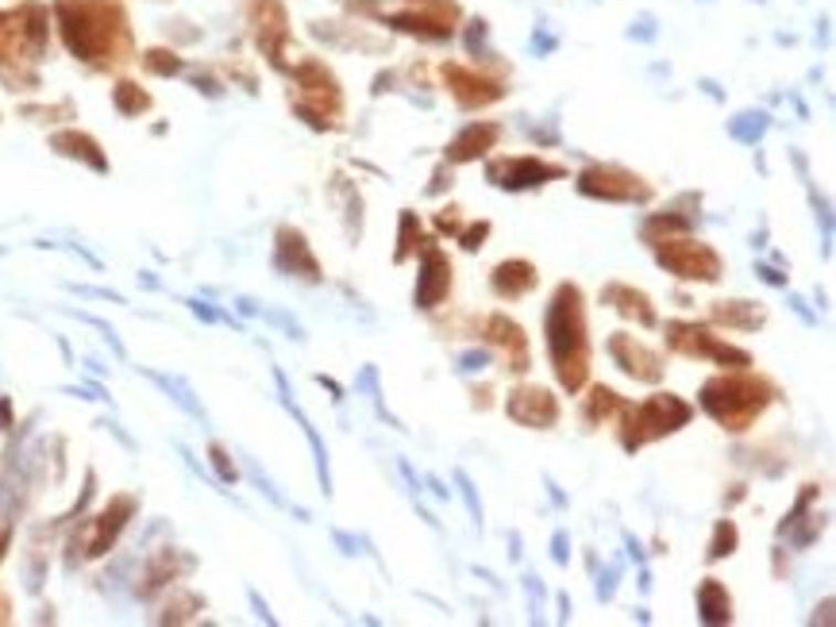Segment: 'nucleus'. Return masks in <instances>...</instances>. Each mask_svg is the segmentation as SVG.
<instances>
[{
    "mask_svg": "<svg viewBox=\"0 0 836 627\" xmlns=\"http://www.w3.org/2000/svg\"><path fill=\"white\" fill-rule=\"evenodd\" d=\"M544 335H548V355L556 366V378L567 393H578L590 374V339H586V304L582 289L562 281L544 316Z\"/></svg>",
    "mask_w": 836,
    "mask_h": 627,
    "instance_id": "2",
    "label": "nucleus"
},
{
    "mask_svg": "<svg viewBox=\"0 0 836 627\" xmlns=\"http://www.w3.org/2000/svg\"><path fill=\"white\" fill-rule=\"evenodd\" d=\"M143 66L151 69V74H162V77L182 74V58H178L174 51H147L143 54Z\"/></svg>",
    "mask_w": 836,
    "mask_h": 627,
    "instance_id": "32",
    "label": "nucleus"
},
{
    "mask_svg": "<svg viewBox=\"0 0 836 627\" xmlns=\"http://www.w3.org/2000/svg\"><path fill=\"white\" fill-rule=\"evenodd\" d=\"M698 613H701V624H729L732 620V597L717 577H706L698 585Z\"/></svg>",
    "mask_w": 836,
    "mask_h": 627,
    "instance_id": "24",
    "label": "nucleus"
},
{
    "mask_svg": "<svg viewBox=\"0 0 836 627\" xmlns=\"http://www.w3.org/2000/svg\"><path fill=\"white\" fill-rule=\"evenodd\" d=\"M455 482H459V489H463V500H467V512H471V520L482 523V505H479V493H474L471 477H467L463 469H455Z\"/></svg>",
    "mask_w": 836,
    "mask_h": 627,
    "instance_id": "34",
    "label": "nucleus"
},
{
    "mask_svg": "<svg viewBox=\"0 0 836 627\" xmlns=\"http://www.w3.org/2000/svg\"><path fill=\"white\" fill-rule=\"evenodd\" d=\"M131 512H136V497H116L105 512L93 516V520L85 523V543H82V554H77V559H100V554H108V547L116 543V536L128 528Z\"/></svg>",
    "mask_w": 836,
    "mask_h": 627,
    "instance_id": "12",
    "label": "nucleus"
},
{
    "mask_svg": "<svg viewBox=\"0 0 836 627\" xmlns=\"http://www.w3.org/2000/svg\"><path fill=\"white\" fill-rule=\"evenodd\" d=\"M436 227H440V231H451V235H459V216H455V208L440 212V216H436Z\"/></svg>",
    "mask_w": 836,
    "mask_h": 627,
    "instance_id": "37",
    "label": "nucleus"
},
{
    "mask_svg": "<svg viewBox=\"0 0 836 627\" xmlns=\"http://www.w3.org/2000/svg\"><path fill=\"white\" fill-rule=\"evenodd\" d=\"M8 423H12V404L0 401V431H8Z\"/></svg>",
    "mask_w": 836,
    "mask_h": 627,
    "instance_id": "40",
    "label": "nucleus"
},
{
    "mask_svg": "<svg viewBox=\"0 0 836 627\" xmlns=\"http://www.w3.org/2000/svg\"><path fill=\"white\" fill-rule=\"evenodd\" d=\"M486 235H490V219H479V224H471V227H459V242H463V250H482Z\"/></svg>",
    "mask_w": 836,
    "mask_h": 627,
    "instance_id": "33",
    "label": "nucleus"
},
{
    "mask_svg": "<svg viewBox=\"0 0 836 627\" xmlns=\"http://www.w3.org/2000/svg\"><path fill=\"white\" fill-rule=\"evenodd\" d=\"M51 147L58 154H66V159H77L85 162V166L100 170V174L108 170V159L100 154V143L93 136H85V131H58V136L51 139Z\"/></svg>",
    "mask_w": 836,
    "mask_h": 627,
    "instance_id": "22",
    "label": "nucleus"
},
{
    "mask_svg": "<svg viewBox=\"0 0 836 627\" xmlns=\"http://www.w3.org/2000/svg\"><path fill=\"white\" fill-rule=\"evenodd\" d=\"M486 174L497 190L525 193V190H536V185L556 182V177H562L567 170L556 166V162H540V159H497L486 166Z\"/></svg>",
    "mask_w": 836,
    "mask_h": 627,
    "instance_id": "10",
    "label": "nucleus"
},
{
    "mask_svg": "<svg viewBox=\"0 0 836 627\" xmlns=\"http://www.w3.org/2000/svg\"><path fill=\"white\" fill-rule=\"evenodd\" d=\"M617 417H621V446L636 454L644 443H655V439L683 428L694 417V409L675 393H655L644 404H624Z\"/></svg>",
    "mask_w": 836,
    "mask_h": 627,
    "instance_id": "4",
    "label": "nucleus"
},
{
    "mask_svg": "<svg viewBox=\"0 0 836 627\" xmlns=\"http://www.w3.org/2000/svg\"><path fill=\"white\" fill-rule=\"evenodd\" d=\"M609 355H613V363L621 366L629 378H636V381H644V386H655V381H663V358L655 355L647 343H640L636 335H613L609 339Z\"/></svg>",
    "mask_w": 836,
    "mask_h": 627,
    "instance_id": "13",
    "label": "nucleus"
},
{
    "mask_svg": "<svg viewBox=\"0 0 836 627\" xmlns=\"http://www.w3.org/2000/svg\"><path fill=\"white\" fill-rule=\"evenodd\" d=\"M663 332H667V347L686 358H709V363L725 366V370H748V366H752V355H748V350L732 347V343H725L721 335H714L701 324L671 320Z\"/></svg>",
    "mask_w": 836,
    "mask_h": 627,
    "instance_id": "6",
    "label": "nucleus"
},
{
    "mask_svg": "<svg viewBox=\"0 0 836 627\" xmlns=\"http://www.w3.org/2000/svg\"><path fill=\"white\" fill-rule=\"evenodd\" d=\"M193 562L190 559H182V554H174V551H159V559L151 562V570L143 574V585H139V593L143 597H151L159 585H167V582H174V574L178 570H190Z\"/></svg>",
    "mask_w": 836,
    "mask_h": 627,
    "instance_id": "26",
    "label": "nucleus"
},
{
    "mask_svg": "<svg viewBox=\"0 0 836 627\" xmlns=\"http://www.w3.org/2000/svg\"><path fill=\"white\" fill-rule=\"evenodd\" d=\"M621 409H624V401L613 393V389H609V386H593L590 397H586V404H582V420L590 423V428H598L601 420L617 417Z\"/></svg>",
    "mask_w": 836,
    "mask_h": 627,
    "instance_id": "27",
    "label": "nucleus"
},
{
    "mask_svg": "<svg viewBox=\"0 0 836 627\" xmlns=\"http://www.w3.org/2000/svg\"><path fill=\"white\" fill-rule=\"evenodd\" d=\"M69 54L85 66L116 69L131 58V28L120 0H54Z\"/></svg>",
    "mask_w": 836,
    "mask_h": 627,
    "instance_id": "1",
    "label": "nucleus"
},
{
    "mask_svg": "<svg viewBox=\"0 0 836 627\" xmlns=\"http://www.w3.org/2000/svg\"><path fill=\"white\" fill-rule=\"evenodd\" d=\"M486 358L490 355H479V350H471V355L459 358V370H482V366H486Z\"/></svg>",
    "mask_w": 836,
    "mask_h": 627,
    "instance_id": "38",
    "label": "nucleus"
},
{
    "mask_svg": "<svg viewBox=\"0 0 836 627\" xmlns=\"http://www.w3.org/2000/svg\"><path fill=\"white\" fill-rule=\"evenodd\" d=\"M247 15H251V28H255V43L262 46V54H267L275 66H281V46H286V8L278 4V0H251V8H247Z\"/></svg>",
    "mask_w": 836,
    "mask_h": 627,
    "instance_id": "16",
    "label": "nucleus"
},
{
    "mask_svg": "<svg viewBox=\"0 0 836 627\" xmlns=\"http://www.w3.org/2000/svg\"><path fill=\"white\" fill-rule=\"evenodd\" d=\"M655 262H660L663 270L675 273V278H683V281H706V285L725 273L721 255H717L709 242L690 239V235H675V239L660 242V247H655Z\"/></svg>",
    "mask_w": 836,
    "mask_h": 627,
    "instance_id": "7",
    "label": "nucleus"
},
{
    "mask_svg": "<svg viewBox=\"0 0 836 627\" xmlns=\"http://www.w3.org/2000/svg\"><path fill=\"white\" fill-rule=\"evenodd\" d=\"M763 131H768V116L763 112H744V116H737V120L729 123V136L740 139V143H748V147L760 143Z\"/></svg>",
    "mask_w": 836,
    "mask_h": 627,
    "instance_id": "30",
    "label": "nucleus"
},
{
    "mask_svg": "<svg viewBox=\"0 0 836 627\" xmlns=\"http://www.w3.org/2000/svg\"><path fill=\"white\" fill-rule=\"evenodd\" d=\"M556 562H567V536H556Z\"/></svg>",
    "mask_w": 836,
    "mask_h": 627,
    "instance_id": "41",
    "label": "nucleus"
},
{
    "mask_svg": "<svg viewBox=\"0 0 836 627\" xmlns=\"http://www.w3.org/2000/svg\"><path fill=\"white\" fill-rule=\"evenodd\" d=\"M448 293H451V262L432 239H425V247H420V278H417L412 301H417V309L432 312L440 309V301H448Z\"/></svg>",
    "mask_w": 836,
    "mask_h": 627,
    "instance_id": "11",
    "label": "nucleus"
},
{
    "mask_svg": "<svg viewBox=\"0 0 836 627\" xmlns=\"http://www.w3.org/2000/svg\"><path fill=\"white\" fill-rule=\"evenodd\" d=\"M397 242H401V247L394 250V262H397V266L409 262V258L417 255L420 247H425V235H420V219L412 216L409 208L401 212V239H397Z\"/></svg>",
    "mask_w": 836,
    "mask_h": 627,
    "instance_id": "28",
    "label": "nucleus"
},
{
    "mask_svg": "<svg viewBox=\"0 0 836 627\" xmlns=\"http://www.w3.org/2000/svg\"><path fill=\"white\" fill-rule=\"evenodd\" d=\"M490 347H497L505 355V370L525 374L528 370V339L521 332V324H513L510 316H490L486 327H482Z\"/></svg>",
    "mask_w": 836,
    "mask_h": 627,
    "instance_id": "18",
    "label": "nucleus"
},
{
    "mask_svg": "<svg viewBox=\"0 0 836 627\" xmlns=\"http://www.w3.org/2000/svg\"><path fill=\"white\" fill-rule=\"evenodd\" d=\"M737 539H740L737 523H732V520H721V523H717V531H714V543H709L706 559H709V562L729 559V554L737 551Z\"/></svg>",
    "mask_w": 836,
    "mask_h": 627,
    "instance_id": "31",
    "label": "nucleus"
},
{
    "mask_svg": "<svg viewBox=\"0 0 836 627\" xmlns=\"http://www.w3.org/2000/svg\"><path fill=\"white\" fill-rule=\"evenodd\" d=\"M8 539H12V531H0V559H4V551H8Z\"/></svg>",
    "mask_w": 836,
    "mask_h": 627,
    "instance_id": "42",
    "label": "nucleus"
},
{
    "mask_svg": "<svg viewBox=\"0 0 836 627\" xmlns=\"http://www.w3.org/2000/svg\"><path fill=\"white\" fill-rule=\"evenodd\" d=\"M775 397L779 389L771 386L768 378L748 374V370H729L701 386V409L721 423L725 431H737L740 435V431H748L763 417V409H768Z\"/></svg>",
    "mask_w": 836,
    "mask_h": 627,
    "instance_id": "3",
    "label": "nucleus"
},
{
    "mask_svg": "<svg viewBox=\"0 0 836 627\" xmlns=\"http://www.w3.org/2000/svg\"><path fill=\"white\" fill-rule=\"evenodd\" d=\"M497 139H502V128H497V123H471V128H463L455 139H451L443 154H448V162H474L486 151H494Z\"/></svg>",
    "mask_w": 836,
    "mask_h": 627,
    "instance_id": "21",
    "label": "nucleus"
},
{
    "mask_svg": "<svg viewBox=\"0 0 836 627\" xmlns=\"http://www.w3.org/2000/svg\"><path fill=\"white\" fill-rule=\"evenodd\" d=\"M293 82H297V116H301L304 123H312V128H335V116L343 112V97H340V85H335V77L328 74L320 62H301V66L293 69Z\"/></svg>",
    "mask_w": 836,
    "mask_h": 627,
    "instance_id": "5",
    "label": "nucleus"
},
{
    "mask_svg": "<svg viewBox=\"0 0 836 627\" xmlns=\"http://www.w3.org/2000/svg\"><path fill=\"white\" fill-rule=\"evenodd\" d=\"M443 82H448L451 97H455L463 108H486L505 97V89L497 82H490V77L474 74V69H467V66H455V62L443 66Z\"/></svg>",
    "mask_w": 836,
    "mask_h": 627,
    "instance_id": "17",
    "label": "nucleus"
},
{
    "mask_svg": "<svg viewBox=\"0 0 836 627\" xmlns=\"http://www.w3.org/2000/svg\"><path fill=\"white\" fill-rule=\"evenodd\" d=\"M617 574H621V570L609 566L605 574L598 577V597H601V601H613V593H617Z\"/></svg>",
    "mask_w": 836,
    "mask_h": 627,
    "instance_id": "36",
    "label": "nucleus"
},
{
    "mask_svg": "<svg viewBox=\"0 0 836 627\" xmlns=\"http://www.w3.org/2000/svg\"><path fill=\"white\" fill-rule=\"evenodd\" d=\"M455 20H459V4H455V0H417V4L405 8V12L386 15L389 28L409 31V35H420V39H432V43H440V39H451V31H455Z\"/></svg>",
    "mask_w": 836,
    "mask_h": 627,
    "instance_id": "9",
    "label": "nucleus"
},
{
    "mask_svg": "<svg viewBox=\"0 0 836 627\" xmlns=\"http://www.w3.org/2000/svg\"><path fill=\"white\" fill-rule=\"evenodd\" d=\"M275 266L289 278H301L309 285H317L324 273H320V262L312 255L309 239H304L297 227H278V250H275Z\"/></svg>",
    "mask_w": 836,
    "mask_h": 627,
    "instance_id": "14",
    "label": "nucleus"
},
{
    "mask_svg": "<svg viewBox=\"0 0 836 627\" xmlns=\"http://www.w3.org/2000/svg\"><path fill=\"white\" fill-rule=\"evenodd\" d=\"M505 412H510V420L525 423V428H556L559 401L540 386H521V389H513L510 393Z\"/></svg>",
    "mask_w": 836,
    "mask_h": 627,
    "instance_id": "15",
    "label": "nucleus"
},
{
    "mask_svg": "<svg viewBox=\"0 0 836 627\" xmlns=\"http://www.w3.org/2000/svg\"><path fill=\"white\" fill-rule=\"evenodd\" d=\"M536 281H540V273H536V266L525 262V258H510V262L494 266V273H490V285H494V293L502 296V301H521V296H528L536 289Z\"/></svg>",
    "mask_w": 836,
    "mask_h": 627,
    "instance_id": "19",
    "label": "nucleus"
},
{
    "mask_svg": "<svg viewBox=\"0 0 836 627\" xmlns=\"http://www.w3.org/2000/svg\"><path fill=\"white\" fill-rule=\"evenodd\" d=\"M690 216H683V212H660V216H647L644 224H640V239L647 242V247H660V242L675 239V235H690Z\"/></svg>",
    "mask_w": 836,
    "mask_h": 627,
    "instance_id": "25",
    "label": "nucleus"
},
{
    "mask_svg": "<svg viewBox=\"0 0 836 627\" xmlns=\"http://www.w3.org/2000/svg\"><path fill=\"white\" fill-rule=\"evenodd\" d=\"M760 278H763V281H768V285H786V278H783V273L768 270V266H760Z\"/></svg>",
    "mask_w": 836,
    "mask_h": 627,
    "instance_id": "39",
    "label": "nucleus"
},
{
    "mask_svg": "<svg viewBox=\"0 0 836 627\" xmlns=\"http://www.w3.org/2000/svg\"><path fill=\"white\" fill-rule=\"evenodd\" d=\"M709 316H714V324L737 327V332H755L768 320V309L755 301H717L709 309Z\"/></svg>",
    "mask_w": 836,
    "mask_h": 627,
    "instance_id": "23",
    "label": "nucleus"
},
{
    "mask_svg": "<svg viewBox=\"0 0 836 627\" xmlns=\"http://www.w3.org/2000/svg\"><path fill=\"white\" fill-rule=\"evenodd\" d=\"M578 193L593 201H613V205H647L655 190L640 174H629L621 166H590L578 174Z\"/></svg>",
    "mask_w": 836,
    "mask_h": 627,
    "instance_id": "8",
    "label": "nucleus"
},
{
    "mask_svg": "<svg viewBox=\"0 0 836 627\" xmlns=\"http://www.w3.org/2000/svg\"><path fill=\"white\" fill-rule=\"evenodd\" d=\"M213 466H216V474H221L224 482H236V466L228 462V451H224V446H213Z\"/></svg>",
    "mask_w": 836,
    "mask_h": 627,
    "instance_id": "35",
    "label": "nucleus"
},
{
    "mask_svg": "<svg viewBox=\"0 0 836 627\" xmlns=\"http://www.w3.org/2000/svg\"><path fill=\"white\" fill-rule=\"evenodd\" d=\"M601 304L617 309L621 316L636 320L640 327H655V324H660V316H655V309H652V301H647V293H640V289L624 285V281H609V285L601 289Z\"/></svg>",
    "mask_w": 836,
    "mask_h": 627,
    "instance_id": "20",
    "label": "nucleus"
},
{
    "mask_svg": "<svg viewBox=\"0 0 836 627\" xmlns=\"http://www.w3.org/2000/svg\"><path fill=\"white\" fill-rule=\"evenodd\" d=\"M112 100H116V108H120L124 116H139V112H147V108H151V93H143L136 82H120V85H116Z\"/></svg>",
    "mask_w": 836,
    "mask_h": 627,
    "instance_id": "29",
    "label": "nucleus"
}]
</instances>
